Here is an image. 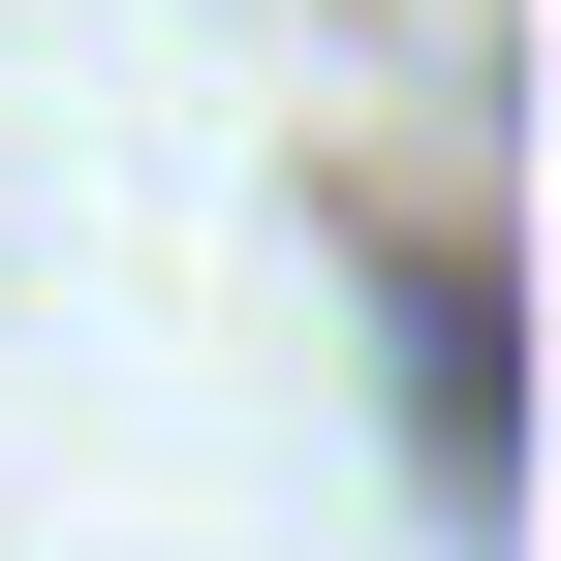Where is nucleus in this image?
<instances>
[{
  "label": "nucleus",
  "instance_id": "nucleus-1",
  "mask_svg": "<svg viewBox=\"0 0 561 561\" xmlns=\"http://www.w3.org/2000/svg\"><path fill=\"white\" fill-rule=\"evenodd\" d=\"M405 343H437V468L500 500V280H405Z\"/></svg>",
  "mask_w": 561,
  "mask_h": 561
}]
</instances>
